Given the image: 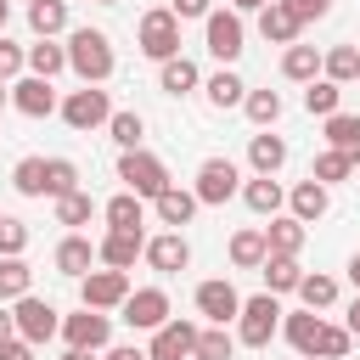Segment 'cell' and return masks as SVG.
Wrapping results in <instances>:
<instances>
[{"label": "cell", "instance_id": "37", "mask_svg": "<svg viewBox=\"0 0 360 360\" xmlns=\"http://www.w3.org/2000/svg\"><path fill=\"white\" fill-rule=\"evenodd\" d=\"M354 169H360V163H354L349 152H338V146H326V152L315 158V169H309V174H315L321 186H338V180H349Z\"/></svg>", "mask_w": 360, "mask_h": 360}, {"label": "cell", "instance_id": "3", "mask_svg": "<svg viewBox=\"0 0 360 360\" xmlns=\"http://www.w3.org/2000/svg\"><path fill=\"white\" fill-rule=\"evenodd\" d=\"M118 180H124L135 197H146V202H152V197H163V191L174 186V180H169V169H163V158H152L146 146H135V152H124V158H118Z\"/></svg>", "mask_w": 360, "mask_h": 360}, {"label": "cell", "instance_id": "27", "mask_svg": "<svg viewBox=\"0 0 360 360\" xmlns=\"http://www.w3.org/2000/svg\"><path fill=\"white\" fill-rule=\"evenodd\" d=\"M202 96H208V107H219V112H225V107H242V101H248V84H242L231 68H219V73H208V79H202Z\"/></svg>", "mask_w": 360, "mask_h": 360}, {"label": "cell", "instance_id": "40", "mask_svg": "<svg viewBox=\"0 0 360 360\" xmlns=\"http://www.w3.org/2000/svg\"><path fill=\"white\" fill-rule=\"evenodd\" d=\"M231 354H236V338H231L225 326H202V332H197L191 360H231Z\"/></svg>", "mask_w": 360, "mask_h": 360}, {"label": "cell", "instance_id": "24", "mask_svg": "<svg viewBox=\"0 0 360 360\" xmlns=\"http://www.w3.org/2000/svg\"><path fill=\"white\" fill-rule=\"evenodd\" d=\"M197 84H202V73H197L191 56H169V62H158V90H163V96H191Z\"/></svg>", "mask_w": 360, "mask_h": 360}, {"label": "cell", "instance_id": "35", "mask_svg": "<svg viewBox=\"0 0 360 360\" xmlns=\"http://www.w3.org/2000/svg\"><path fill=\"white\" fill-rule=\"evenodd\" d=\"M321 73H326L332 84H354V79H360V51H354V45H332V51L321 56Z\"/></svg>", "mask_w": 360, "mask_h": 360}, {"label": "cell", "instance_id": "30", "mask_svg": "<svg viewBox=\"0 0 360 360\" xmlns=\"http://www.w3.org/2000/svg\"><path fill=\"white\" fill-rule=\"evenodd\" d=\"M28 28L39 39H56L68 28V0H28Z\"/></svg>", "mask_w": 360, "mask_h": 360}, {"label": "cell", "instance_id": "23", "mask_svg": "<svg viewBox=\"0 0 360 360\" xmlns=\"http://www.w3.org/2000/svg\"><path fill=\"white\" fill-rule=\"evenodd\" d=\"M51 259H56V270H62V276H73V281H79V276H90V264H96L101 253L90 248V236H79V231H73V236H62V242H56V253H51Z\"/></svg>", "mask_w": 360, "mask_h": 360}, {"label": "cell", "instance_id": "46", "mask_svg": "<svg viewBox=\"0 0 360 360\" xmlns=\"http://www.w3.org/2000/svg\"><path fill=\"white\" fill-rule=\"evenodd\" d=\"M28 248V225L17 219V214H0V259H11V253H22Z\"/></svg>", "mask_w": 360, "mask_h": 360}, {"label": "cell", "instance_id": "49", "mask_svg": "<svg viewBox=\"0 0 360 360\" xmlns=\"http://www.w3.org/2000/svg\"><path fill=\"white\" fill-rule=\"evenodd\" d=\"M169 11H174L180 22H197V17H208V11H214V0H174Z\"/></svg>", "mask_w": 360, "mask_h": 360}, {"label": "cell", "instance_id": "56", "mask_svg": "<svg viewBox=\"0 0 360 360\" xmlns=\"http://www.w3.org/2000/svg\"><path fill=\"white\" fill-rule=\"evenodd\" d=\"M62 360H96V349H68Z\"/></svg>", "mask_w": 360, "mask_h": 360}, {"label": "cell", "instance_id": "52", "mask_svg": "<svg viewBox=\"0 0 360 360\" xmlns=\"http://www.w3.org/2000/svg\"><path fill=\"white\" fill-rule=\"evenodd\" d=\"M11 338H17V315L0 304V343H11Z\"/></svg>", "mask_w": 360, "mask_h": 360}, {"label": "cell", "instance_id": "7", "mask_svg": "<svg viewBox=\"0 0 360 360\" xmlns=\"http://www.w3.org/2000/svg\"><path fill=\"white\" fill-rule=\"evenodd\" d=\"M56 112H62V124H68V129H79V135H84V129H101V124L112 118V101H107V90H101V84H84V90H73Z\"/></svg>", "mask_w": 360, "mask_h": 360}, {"label": "cell", "instance_id": "53", "mask_svg": "<svg viewBox=\"0 0 360 360\" xmlns=\"http://www.w3.org/2000/svg\"><path fill=\"white\" fill-rule=\"evenodd\" d=\"M343 326H349V332H354V338H360V298H354V304H349V321H343Z\"/></svg>", "mask_w": 360, "mask_h": 360}, {"label": "cell", "instance_id": "44", "mask_svg": "<svg viewBox=\"0 0 360 360\" xmlns=\"http://www.w3.org/2000/svg\"><path fill=\"white\" fill-rule=\"evenodd\" d=\"M11 186H17L22 197H45V158H22V163L11 169Z\"/></svg>", "mask_w": 360, "mask_h": 360}, {"label": "cell", "instance_id": "13", "mask_svg": "<svg viewBox=\"0 0 360 360\" xmlns=\"http://www.w3.org/2000/svg\"><path fill=\"white\" fill-rule=\"evenodd\" d=\"M197 321H180V315H169L158 332H152V343H146V354L152 360H191V349H197Z\"/></svg>", "mask_w": 360, "mask_h": 360}, {"label": "cell", "instance_id": "60", "mask_svg": "<svg viewBox=\"0 0 360 360\" xmlns=\"http://www.w3.org/2000/svg\"><path fill=\"white\" fill-rule=\"evenodd\" d=\"M354 84H360V79H354Z\"/></svg>", "mask_w": 360, "mask_h": 360}, {"label": "cell", "instance_id": "59", "mask_svg": "<svg viewBox=\"0 0 360 360\" xmlns=\"http://www.w3.org/2000/svg\"><path fill=\"white\" fill-rule=\"evenodd\" d=\"M96 6H118V0H96Z\"/></svg>", "mask_w": 360, "mask_h": 360}, {"label": "cell", "instance_id": "10", "mask_svg": "<svg viewBox=\"0 0 360 360\" xmlns=\"http://www.w3.org/2000/svg\"><path fill=\"white\" fill-rule=\"evenodd\" d=\"M118 309H124V326H129V332H158V326L174 315L163 287H135V292H129Z\"/></svg>", "mask_w": 360, "mask_h": 360}, {"label": "cell", "instance_id": "43", "mask_svg": "<svg viewBox=\"0 0 360 360\" xmlns=\"http://www.w3.org/2000/svg\"><path fill=\"white\" fill-rule=\"evenodd\" d=\"M90 214H96V197H90V191L56 197V225H90Z\"/></svg>", "mask_w": 360, "mask_h": 360}, {"label": "cell", "instance_id": "25", "mask_svg": "<svg viewBox=\"0 0 360 360\" xmlns=\"http://www.w3.org/2000/svg\"><path fill=\"white\" fill-rule=\"evenodd\" d=\"M242 202H248L259 219H276V214H281V202H287V191L276 186V174H253V180L242 186Z\"/></svg>", "mask_w": 360, "mask_h": 360}, {"label": "cell", "instance_id": "20", "mask_svg": "<svg viewBox=\"0 0 360 360\" xmlns=\"http://www.w3.org/2000/svg\"><path fill=\"white\" fill-rule=\"evenodd\" d=\"M287 208H292V214H298L304 225H315V219H321V214L332 208V186H321V180L309 174V180H298V186H292V197H287Z\"/></svg>", "mask_w": 360, "mask_h": 360}, {"label": "cell", "instance_id": "17", "mask_svg": "<svg viewBox=\"0 0 360 360\" xmlns=\"http://www.w3.org/2000/svg\"><path fill=\"white\" fill-rule=\"evenodd\" d=\"M304 219L298 214H276L270 225H264V248L276 253V259H298V248H304Z\"/></svg>", "mask_w": 360, "mask_h": 360}, {"label": "cell", "instance_id": "19", "mask_svg": "<svg viewBox=\"0 0 360 360\" xmlns=\"http://www.w3.org/2000/svg\"><path fill=\"white\" fill-rule=\"evenodd\" d=\"M259 34L270 39V45H298V34H304V22L287 11V0H270L264 11H259Z\"/></svg>", "mask_w": 360, "mask_h": 360}, {"label": "cell", "instance_id": "45", "mask_svg": "<svg viewBox=\"0 0 360 360\" xmlns=\"http://www.w3.org/2000/svg\"><path fill=\"white\" fill-rule=\"evenodd\" d=\"M349 349H354V332H349V326H332V321H326V332H321V349H315V360H343Z\"/></svg>", "mask_w": 360, "mask_h": 360}, {"label": "cell", "instance_id": "58", "mask_svg": "<svg viewBox=\"0 0 360 360\" xmlns=\"http://www.w3.org/2000/svg\"><path fill=\"white\" fill-rule=\"evenodd\" d=\"M6 17H11V0H0V34H6Z\"/></svg>", "mask_w": 360, "mask_h": 360}, {"label": "cell", "instance_id": "22", "mask_svg": "<svg viewBox=\"0 0 360 360\" xmlns=\"http://www.w3.org/2000/svg\"><path fill=\"white\" fill-rule=\"evenodd\" d=\"M152 208H158V225L180 231V225H191V214H197L202 202H197V191H186V186H169L163 197H152Z\"/></svg>", "mask_w": 360, "mask_h": 360}, {"label": "cell", "instance_id": "33", "mask_svg": "<svg viewBox=\"0 0 360 360\" xmlns=\"http://www.w3.org/2000/svg\"><path fill=\"white\" fill-rule=\"evenodd\" d=\"M338 101H343V84H332L326 73L304 84V112H315V118H332V112H338Z\"/></svg>", "mask_w": 360, "mask_h": 360}, {"label": "cell", "instance_id": "5", "mask_svg": "<svg viewBox=\"0 0 360 360\" xmlns=\"http://www.w3.org/2000/svg\"><path fill=\"white\" fill-rule=\"evenodd\" d=\"M197 202L202 208H225L236 191H242V169L231 163V158H202V169H197Z\"/></svg>", "mask_w": 360, "mask_h": 360}, {"label": "cell", "instance_id": "51", "mask_svg": "<svg viewBox=\"0 0 360 360\" xmlns=\"http://www.w3.org/2000/svg\"><path fill=\"white\" fill-rule=\"evenodd\" d=\"M107 360H152V354L135 349V343H118V349H107Z\"/></svg>", "mask_w": 360, "mask_h": 360}, {"label": "cell", "instance_id": "28", "mask_svg": "<svg viewBox=\"0 0 360 360\" xmlns=\"http://www.w3.org/2000/svg\"><path fill=\"white\" fill-rule=\"evenodd\" d=\"M281 79H292V84L321 79V51H315V45H287V51H281Z\"/></svg>", "mask_w": 360, "mask_h": 360}, {"label": "cell", "instance_id": "48", "mask_svg": "<svg viewBox=\"0 0 360 360\" xmlns=\"http://www.w3.org/2000/svg\"><path fill=\"white\" fill-rule=\"evenodd\" d=\"M287 11H292L298 22H321V17L332 11V0H287Z\"/></svg>", "mask_w": 360, "mask_h": 360}, {"label": "cell", "instance_id": "54", "mask_svg": "<svg viewBox=\"0 0 360 360\" xmlns=\"http://www.w3.org/2000/svg\"><path fill=\"white\" fill-rule=\"evenodd\" d=\"M270 0H231V11H264Z\"/></svg>", "mask_w": 360, "mask_h": 360}, {"label": "cell", "instance_id": "42", "mask_svg": "<svg viewBox=\"0 0 360 360\" xmlns=\"http://www.w3.org/2000/svg\"><path fill=\"white\" fill-rule=\"evenodd\" d=\"M107 135H112L124 152H135L141 135H146V118H141V112H112V118H107Z\"/></svg>", "mask_w": 360, "mask_h": 360}, {"label": "cell", "instance_id": "57", "mask_svg": "<svg viewBox=\"0 0 360 360\" xmlns=\"http://www.w3.org/2000/svg\"><path fill=\"white\" fill-rule=\"evenodd\" d=\"M349 281H354V287H360V253H354V259H349Z\"/></svg>", "mask_w": 360, "mask_h": 360}, {"label": "cell", "instance_id": "18", "mask_svg": "<svg viewBox=\"0 0 360 360\" xmlns=\"http://www.w3.org/2000/svg\"><path fill=\"white\" fill-rule=\"evenodd\" d=\"M281 332H287V343L304 354V360H315V349H321V332H326V321L315 315V309H292L287 321H281Z\"/></svg>", "mask_w": 360, "mask_h": 360}, {"label": "cell", "instance_id": "39", "mask_svg": "<svg viewBox=\"0 0 360 360\" xmlns=\"http://www.w3.org/2000/svg\"><path fill=\"white\" fill-rule=\"evenodd\" d=\"M298 298H304V309H332L338 304V276H304L298 281Z\"/></svg>", "mask_w": 360, "mask_h": 360}, {"label": "cell", "instance_id": "9", "mask_svg": "<svg viewBox=\"0 0 360 360\" xmlns=\"http://www.w3.org/2000/svg\"><path fill=\"white\" fill-rule=\"evenodd\" d=\"M135 287H129V270H90V276H79V304H90V309H118L124 298H129Z\"/></svg>", "mask_w": 360, "mask_h": 360}, {"label": "cell", "instance_id": "21", "mask_svg": "<svg viewBox=\"0 0 360 360\" xmlns=\"http://www.w3.org/2000/svg\"><path fill=\"white\" fill-rule=\"evenodd\" d=\"M107 231H146V197H135L129 186L118 191V197H107Z\"/></svg>", "mask_w": 360, "mask_h": 360}, {"label": "cell", "instance_id": "8", "mask_svg": "<svg viewBox=\"0 0 360 360\" xmlns=\"http://www.w3.org/2000/svg\"><path fill=\"white\" fill-rule=\"evenodd\" d=\"M11 315H17V338H28V343H51L62 332V309L45 304V298H34V292H22L11 304Z\"/></svg>", "mask_w": 360, "mask_h": 360}, {"label": "cell", "instance_id": "31", "mask_svg": "<svg viewBox=\"0 0 360 360\" xmlns=\"http://www.w3.org/2000/svg\"><path fill=\"white\" fill-rule=\"evenodd\" d=\"M22 292H34V270L22 253H11V259H0V304H17Z\"/></svg>", "mask_w": 360, "mask_h": 360}, {"label": "cell", "instance_id": "50", "mask_svg": "<svg viewBox=\"0 0 360 360\" xmlns=\"http://www.w3.org/2000/svg\"><path fill=\"white\" fill-rule=\"evenodd\" d=\"M34 349H39V343H28V338H11V343H0V360H34Z\"/></svg>", "mask_w": 360, "mask_h": 360}, {"label": "cell", "instance_id": "47", "mask_svg": "<svg viewBox=\"0 0 360 360\" xmlns=\"http://www.w3.org/2000/svg\"><path fill=\"white\" fill-rule=\"evenodd\" d=\"M22 68H28V51L0 34V79H22Z\"/></svg>", "mask_w": 360, "mask_h": 360}, {"label": "cell", "instance_id": "41", "mask_svg": "<svg viewBox=\"0 0 360 360\" xmlns=\"http://www.w3.org/2000/svg\"><path fill=\"white\" fill-rule=\"evenodd\" d=\"M242 112L259 124V129H270L276 118H281V96L276 90H248V101H242Z\"/></svg>", "mask_w": 360, "mask_h": 360}, {"label": "cell", "instance_id": "32", "mask_svg": "<svg viewBox=\"0 0 360 360\" xmlns=\"http://www.w3.org/2000/svg\"><path fill=\"white\" fill-rule=\"evenodd\" d=\"M326 146H338V152H349L354 163H360V112H332L326 118Z\"/></svg>", "mask_w": 360, "mask_h": 360}, {"label": "cell", "instance_id": "4", "mask_svg": "<svg viewBox=\"0 0 360 360\" xmlns=\"http://www.w3.org/2000/svg\"><path fill=\"white\" fill-rule=\"evenodd\" d=\"M202 39H208V56L231 68V62L248 51V45H242V39H248L242 11H231V6H225V11H208V17H202Z\"/></svg>", "mask_w": 360, "mask_h": 360}, {"label": "cell", "instance_id": "26", "mask_svg": "<svg viewBox=\"0 0 360 360\" xmlns=\"http://www.w3.org/2000/svg\"><path fill=\"white\" fill-rule=\"evenodd\" d=\"M270 259V248H264V225H242L236 236H231V264L236 270H259Z\"/></svg>", "mask_w": 360, "mask_h": 360}, {"label": "cell", "instance_id": "36", "mask_svg": "<svg viewBox=\"0 0 360 360\" xmlns=\"http://www.w3.org/2000/svg\"><path fill=\"white\" fill-rule=\"evenodd\" d=\"M68 68V45H56V39H39V45H28V73H39V79H56Z\"/></svg>", "mask_w": 360, "mask_h": 360}, {"label": "cell", "instance_id": "11", "mask_svg": "<svg viewBox=\"0 0 360 360\" xmlns=\"http://www.w3.org/2000/svg\"><path fill=\"white\" fill-rule=\"evenodd\" d=\"M62 343L68 349H107L112 343V321H107V309H79V315H62Z\"/></svg>", "mask_w": 360, "mask_h": 360}, {"label": "cell", "instance_id": "12", "mask_svg": "<svg viewBox=\"0 0 360 360\" xmlns=\"http://www.w3.org/2000/svg\"><path fill=\"white\" fill-rule=\"evenodd\" d=\"M197 315H202L208 326H231V321L242 315V292H236L225 276H214V281L197 287Z\"/></svg>", "mask_w": 360, "mask_h": 360}, {"label": "cell", "instance_id": "1", "mask_svg": "<svg viewBox=\"0 0 360 360\" xmlns=\"http://www.w3.org/2000/svg\"><path fill=\"white\" fill-rule=\"evenodd\" d=\"M68 68H73L84 84H107L112 68H118L112 39H107L101 28H73V34H68Z\"/></svg>", "mask_w": 360, "mask_h": 360}, {"label": "cell", "instance_id": "6", "mask_svg": "<svg viewBox=\"0 0 360 360\" xmlns=\"http://www.w3.org/2000/svg\"><path fill=\"white\" fill-rule=\"evenodd\" d=\"M141 51H146L152 62H169V56H180V17H174L169 6H152V11H141Z\"/></svg>", "mask_w": 360, "mask_h": 360}, {"label": "cell", "instance_id": "55", "mask_svg": "<svg viewBox=\"0 0 360 360\" xmlns=\"http://www.w3.org/2000/svg\"><path fill=\"white\" fill-rule=\"evenodd\" d=\"M11 107V79H0V112Z\"/></svg>", "mask_w": 360, "mask_h": 360}, {"label": "cell", "instance_id": "14", "mask_svg": "<svg viewBox=\"0 0 360 360\" xmlns=\"http://www.w3.org/2000/svg\"><path fill=\"white\" fill-rule=\"evenodd\" d=\"M11 107H17L22 118H51L62 101H56V90H51V79L28 73V79H11Z\"/></svg>", "mask_w": 360, "mask_h": 360}, {"label": "cell", "instance_id": "16", "mask_svg": "<svg viewBox=\"0 0 360 360\" xmlns=\"http://www.w3.org/2000/svg\"><path fill=\"white\" fill-rule=\"evenodd\" d=\"M146 264H152V270H163V276H174V270H186V264H191V242H186L180 231L146 236Z\"/></svg>", "mask_w": 360, "mask_h": 360}, {"label": "cell", "instance_id": "29", "mask_svg": "<svg viewBox=\"0 0 360 360\" xmlns=\"http://www.w3.org/2000/svg\"><path fill=\"white\" fill-rule=\"evenodd\" d=\"M248 163H253V174H276V169L287 163V141L270 135V129L253 135V141H248Z\"/></svg>", "mask_w": 360, "mask_h": 360}, {"label": "cell", "instance_id": "34", "mask_svg": "<svg viewBox=\"0 0 360 360\" xmlns=\"http://www.w3.org/2000/svg\"><path fill=\"white\" fill-rule=\"evenodd\" d=\"M259 270H264V292H276V298H281V292H298V281H304L298 259H276V253H270Z\"/></svg>", "mask_w": 360, "mask_h": 360}, {"label": "cell", "instance_id": "38", "mask_svg": "<svg viewBox=\"0 0 360 360\" xmlns=\"http://www.w3.org/2000/svg\"><path fill=\"white\" fill-rule=\"evenodd\" d=\"M79 191V163L73 158H45V197H68Z\"/></svg>", "mask_w": 360, "mask_h": 360}, {"label": "cell", "instance_id": "2", "mask_svg": "<svg viewBox=\"0 0 360 360\" xmlns=\"http://www.w3.org/2000/svg\"><path fill=\"white\" fill-rule=\"evenodd\" d=\"M281 298L276 292H253V298H242V315H236V343H248V349H270V338H276V326H281Z\"/></svg>", "mask_w": 360, "mask_h": 360}, {"label": "cell", "instance_id": "15", "mask_svg": "<svg viewBox=\"0 0 360 360\" xmlns=\"http://www.w3.org/2000/svg\"><path fill=\"white\" fill-rule=\"evenodd\" d=\"M96 253H101V264L129 270L135 259H146V231H107V236L96 242Z\"/></svg>", "mask_w": 360, "mask_h": 360}]
</instances>
